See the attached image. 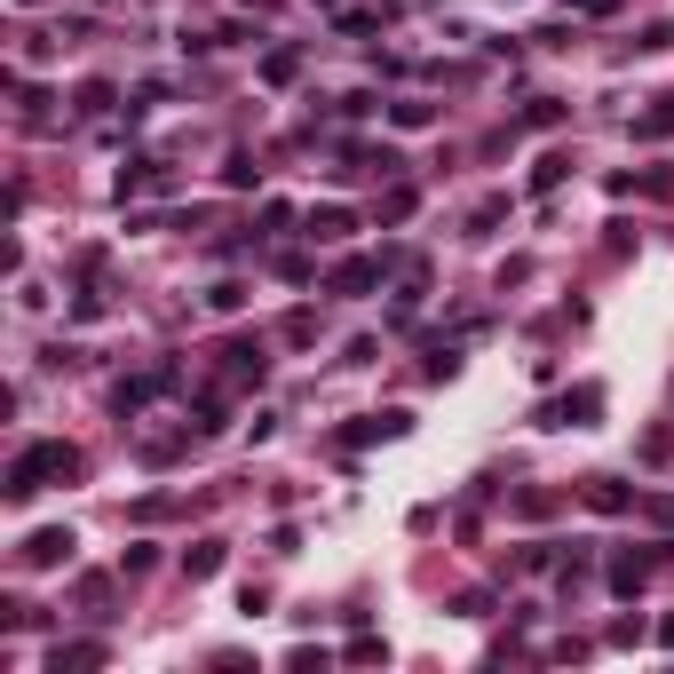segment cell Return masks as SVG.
Instances as JSON below:
<instances>
[{"instance_id": "6da1fadb", "label": "cell", "mask_w": 674, "mask_h": 674, "mask_svg": "<svg viewBox=\"0 0 674 674\" xmlns=\"http://www.w3.org/2000/svg\"><path fill=\"white\" fill-rule=\"evenodd\" d=\"M80 468V452L72 445H32V452H16V468H8V500H32L40 484H64Z\"/></svg>"}, {"instance_id": "7a4b0ae2", "label": "cell", "mask_w": 674, "mask_h": 674, "mask_svg": "<svg viewBox=\"0 0 674 674\" xmlns=\"http://www.w3.org/2000/svg\"><path fill=\"white\" fill-rule=\"evenodd\" d=\"M373 278H381V262H341L334 286H341V294H357V286H373Z\"/></svg>"}, {"instance_id": "3957f363", "label": "cell", "mask_w": 674, "mask_h": 674, "mask_svg": "<svg viewBox=\"0 0 674 674\" xmlns=\"http://www.w3.org/2000/svg\"><path fill=\"white\" fill-rule=\"evenodd\" d=\"M64 548H72V540H64V532H40V540H32V548H24V563H56V556H64Z\"/></svg>"}, {"instance_id": "277c9868", "label": "cell", "mask_w": 674, "mask_h": 674, "mask_svg": "<svg viewBox=\"0 0 674 674\" xmlns=\"http://www.w3.org/2000/svg\"><path fill=\"white\" fill-rule=\"evenodd\" d=\"M667 643H674V619H667Z\"/></svg>"}]
</instances>
